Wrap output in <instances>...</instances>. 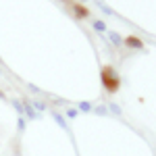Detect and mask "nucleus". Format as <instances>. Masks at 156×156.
Listing matches in <instances>:
<instances>
[{
  "label": "nucleus",
  "instance_id": "f8f14e48",
  "mask_svg": "<svg viewBox=\"0 0 156 156\" xmlns=\"http://www.w3.org/2000/svg\"><path fill=\"white\" fill-rule=\"evenodd\" d=\"M17 129H19L21 133L27 129V121H25V117H19V119H17Z\"/></svg>",
  "mask_w": 156,
  "mask_h": 156
},
{
  "label": "nucleus",
  "instance_id": "9d476101",
  "mask_svg": "<svg viewBox=\"0 0 156 156\" xmlns=\"http://www.w3.org/2000/svg\"><path fill=\"white\" fill-rule=\"evenodd\" d=\"M108 112H112V115H117V117H121V115H123V110H121V106L119 104H115V102H112V104H108Z\"/></svg>",
  "mask_w": 156,
  "mask_h": 156
},
{
  "label": "nucleus",
  "instance_id": "6e6552de",
  "mask_svg": "<svg viewBox=\"0 0 156 156\" xmlns=\"http://www.w3.org/2000/svg\"><path fill=\"white\" fill-rule=\"evenodd\" d=\"M29 104L34 106V110H36V112H37V110H40V112H44V110L48 108V104H46V102H42V100H31Z\"/></svg>",
  "mask_w": 156,
  "mask_h": 156
},
{
  "label": "nucleus",
  "instance_id": "0eeeda50",
  "mask_svg": "<svg viewBox=\"0 0 156 156\" xmlns=\"http://www.w3.org/2000/svg\"><path fill=\"white\" fill-rule=\"evenodd\" d=\"M92 27H94V29H96L98 34H106V31H108L106 23H104V21H100V19H96V21H94V23H92Z\"/></svg>",
  "mask_w": 156,
  "mask_h": 156
},
{
  "label": "nucleus",
  "instance_id": "dca6fc26",
  "mask_svg": "<svg viewBox=\"0 0 156 156\" xmlns=\"http://www.w3.org/2000/svg\"><path fill=\"white\" fill-rule=\"evenodd\" d=\"M27 87H29V90H31V92H36V94H40V92H42V90H40V87H37V85H34V83H29V85H27Z\"/></svg>",
  "mask_w": 156,
  "mask_h": 156
},
{
  "label": "nucleus",
  "instance_id": "4468645a",
  "mask_svg": "<svg viewBox=\"0 0 156 156\" xmlns=\"http://www.w3.org/2000/svg\"><path fill=\"white\" fill-rule=\"evenodd\" d=\"M98 9H100V11H104V15H115V11H112L110 6H106L104 2H98Z\"/></svg>",
  "mask_w": 156,
  "mask_h": 156
},
{
  "label": "nucleus",
  "instance_id": "ddd939ff",
  "mask_svg": "<svg viewBox=\"0 0 156 156\" xmlns=\"http://www.w3.org/2000/svg\"><path fill=\"white\" fill-rule=\"evenodd\" d=\"M65 115H67V119H77V115H79V112H77V108H67V110H65Z\"/></svg>",
  "mask_w": 156,
  "mask_h": 156
},
{
  "label": "nucleus",
  "instance_id": "f3484780",
  "mask_svg": "<svg viewBox=\"0 0 156 156\" xmlns=\"http://www.w3.org/2000/svg\"><path fill=\"white\" fill-rule=\"evenodd\" d=\"M0 100H4V94H2V92H0Z\"/></svg>",
  "mask_w": 156,
  "mask_h": 156
},
{
  "label": "nucleus",
  "instance_id": "2eb2a0df",
  "mask_svg": "<svg viewBox=\"0 0 156 156\" xmlns=\"http://www.w3.org/2000/svg\"><path fill=\"white\" fill-rule=\"evenodd\" d=\"M92 110H94L96 115H100V117H104V115H108V108H106V106H102V104H100V106H96V108H92Z\"/></svg>",
  "mask_w": 156,
  "mask_h": 156
},
{
  "label": "nucleus",
  "instance_id": "f03ea898",
  "mask_svg": "<svg viewBox=\"0 0 156 156\" xmlns=\"http://www.w3.org/2000/svg\"><path fill=\"white\" fill-rule=\"evenodd\" d=\"M123 46H127L129 50H142L144 48V42L135 36H129V37H123Z\"/></svg>",
  "mask_w": 156,
  "mask_h": 156
},
{
  "label": "nucleus",
  "instance_id": "7ed1b4c3",
  "mask_svg": "<svg viewBox=\"0 0 156 156\" xmlns=\"http://www.w3.org/2000/svg\"><path fill=\"white\" fill-rule=\"evenodd\" d=\"M23 117H27L29 121L40 119V112H36V110H34V106L29 104V100H23Z\"/></svg>",
  "mask_w": 156,
  "mask_h": 156
},
{
  "label": "nucleus",
  "instance_id": "9b49d317",
  "mask_svg": "<svg viewBox=\"0 0 156 156\" xmlns=\"http://www.w3.org/2000/svg\"><path fill=\"white\" fill-rule=\"evenodd\" d=\"M92 104H90V102H79V104H77V112H90V110H92Z\"/></svg>",
  "mask_w": 156,
  "mask_h": 156
},
{
  "label": "nucleus",
  "instance_id": "20e7f679",
  "mask_svg": "<svg viewBox=\"0 0 156 156\" xmlns=\"http://www.w3.org/2000/svg\"><path fill=\"white\" fill-rule=\"evenodd\" d=\"M50 115H52V119L56 121V125H58L60 129H65V131H69V125H67V119H65V117L60 115L58 110H52Z\"/></svg>",
  "mask_w": 156,
  "mask_h": 156
},
{
  "label": "nucleus",
  "instance_id": "1a4fd4ad",
  "mask_svg": "<svg viewBox=\"0 0 156 156\" xmlns=\"http://www.w3.org/2000/svg\"><path fill=\"white\" fill-rule=\"evenodd\" d=\"M12 108H15V112H17L19 117H23V102H21V100L15 98V100H12Z\"/></svg>",
  "mask_w": 156,
  "mask_h": 156
},
{
  "label": "nucleus",
  "instance_id": "423d86ee",
  "mask_svg": "<svg viewBox=\"0 0 156 156\" xmlns=\"http://www.w3.org/2000/svg\"><path fill=\"white\" fill-rule=\"evenodd\" d=\"M108 40L115 44V48H121V46H123V37H121L117 31H108Z\"/></svg>",
  "mask_w": 156,
  "mask_h": 156
},
{
  "label": "nucleus",
  "instance_id": "39448f33",
  "mask_svg": "<svg viewBox=\"0 0 156 156\" xmlns=\"http://www.w3.org/2000/svg\"><path fill=\"white\" fill-rule=\"evenodd\" d=\"M71 9L75 11V17H77V19H87V17H90V11L85 9L83 4H71Z\"/></svg>",
  "mask_w": 156,
  "mask_h": 156
},
{
  "label": "nucleus",
  "instance_id": "f257e3e1",
  "mask_svg": "<svg viewBox=\"0 0 156 156\" xmlns=\"http://www.w3.org/2000/svg\"><path fill=\"white\" fill-rule=\"evenodd\" d=\"M102 83L108 92H117L119 90V75L115 71V67H104L102 69Z\"/></svg>",
  "mask_w": 156,
  "mask_h": 156
},
{
  "label": "nucleus",
  "instance_id": "a211bd4d",
  "mask_svg": "<svg viewBox=\"0 0 156 156\" xmlns=\"http://www.w3.org/2000/svg\"><path fill=\"white\" fill-rule=\"evenodd\" d=\"M0 75H2V71H0Z\"/></svg>",
  "mask_w": 156,
  "mask_h": 156
}]
</instances>
